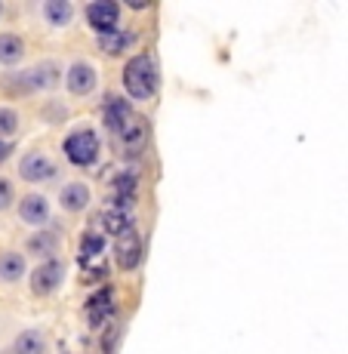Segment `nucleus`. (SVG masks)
<instances>
[{"label":"nucleus","instance_id":"4468645a","mask_svg":"<svg viewBox=\"0 0 348 354\" xmlns=\"http://www.w3.org/2000/svg\"><path fill=\"white\" fill-rule=\"evenodd\" d=\"M16 213H19V222H25V225H31V228H46V222H50V201H46L44 194H25V197H19V203H16Z\"/></svg>","mask_w":348,"mask_h":354},{"label":"nucleus","instance_id":"393cba45","mask_svg":"<svg viewBox=\"0 0 348 354\" xmlns=\"http://www.w3.org/2000/svg\"><path fill=\"white\" fill-rule=\"evenodd\" d=\"M120 336V324H111L108 330H102V348H105L108 354H114V342H118Z\"/></svg>","mask_w":348,"mask_h":354},{"label":"nucleus","instance_id":"9d476101","mask_svg":"<svg viewBox=\"0 0 348 354\" xmlns=\"http://www.w3.org/2000/svg\"><path fill=\"white\" fill-rule=\"evenodd\" d=\"M95 86H99V71L86 62V59H77V62L68 65L65 71V90L71 93L74 99H84V96H93Z\"/></svg>","mask_w":348,"mask_h":354},{"label":"nucleus","instance_id":"9b49d317","mask_svg":"<svg viewBox=\"0 0 348 354\" xmlns=\"http://www.w3.org/2000/svg\"><path fill=\"white\" fill-rule=\"evenodd\" d=\"M148 136H152V127H148L145 118H136L124 133L118 136V145H120V158L124 160H136L145 154L148 148Z\"/></svg>","mask_w":348,"mask_h":354},{"label":"nucleus","instance_id":"7ed1b4c3","mask_svg":"<svg viewBox=\"0 0 348 354\" xmlns=\"http://www.w3.org/2000/svg\"><path fill=\"white\" fill-rule=\"evenodd\" d=\"M62 158L77 169H93L102 160V139L90 124H77L65 133Z\"/></svg>","mask_w":348,"mask_h":354},{"label":"nucleus","instance_id":"f8f14e48","mask_svg":"<svg viewBox=\"0 0 348 354\" xmlns=\"http://www.w3.org/2000/svg\"><path fill=\"white\" fill-rule=\"evenodd\" d=\"M145 259V243H142L139 231H127L124 237L114 241V262L120 271H136Z\"/></svg>","mask_w":348,"mask_h":354},{"label":"nucleus","instance_id":"412c9836","mask_svg":"<svg viewBox=\"0 0 348 354\" xmlns=\"http://www.w3.org/2000/svg\"><path fill=\"white\" fill-rule=\"evenodd\" d=\"M28 271V259L25 253H16V250H6L0 253V283H19Z\"/></svg>","mask_w":348,"mask_h":354},{"label":"nucleus","instance_id":"ddd939ff","mask_svg":"<svg viewBox=\"0 0 348 354\" xmlns=\"http://www.w3.org/2000/svg\"><path fill=\"white\" fill-rule=\"evenodd\" d=\"M99 231L102 234H111L114 241L124 237L127 231H136V219H133V209L124 207H114V203H102V213H99Z\"/></svg>","mask_w":348,"mask_h":354},{"label":"nucleus","instance_id":"423d86ee","mask_svg":"<svg viewBox=\"0 0 348 354\" xmlns=\"http://www.w3.org/2000/svg\"><path fill=\"white\" fill-rule=\"evenodd\" d=\"M136 118H139V114L133 111V99L120 96V93H105V99H102V127H105L108 133L120 136Z\"/></svg>","mask_w":348,"mask_h":354},{"label":"nucleus","instance_id":"4be33fe9","mask_svg":"<svg viewBox=\"0 0 348 354\" xmlns=\"http://www.w3.org/2000/svg\"><path fill=\"white\" fill-rule=\"evenodd\" d=\"M40 16H44V22L50 25V28H68L74 19V6L68 3V0H46V3L40 6Z\"/></svg>","mask_w":348,"mask_h":354},{"label":"nucleus","instance_id":"bb28decb","mask_svg":"<svg viewBox=\"0 0 348 354\" xmlns=\"http://www.w3.org/2000/svg\"><path fill=\"white\" fill-rule=\"evenodd\" d=\"M124 6H129V10H136V12H142V10H148L152 3H145V0H133V3H124Z\"/></svg>","mask_w":348,"mask_h":354},{"label":"nucleus","instance_id":"f03ea898","mask_svg":"<svg viewBox=\"0 0 348 354\" xmlns=\"http://www.w3.org/2000/svg\"><path fill=\"white\" fill-rule=\"evenodd\" d=\"M120 84H124L127 99L133 102H152L158 96V86H161V74L158 65L148 53H136L124 62V71H120Z\"/></svg>","mask_w":348,"mask_h":354},{"label":"nucleus","instance_id":"a878e982","mask_svg":"<svg viewBox=\"0 0 348 354\" xmlns=\"http://www.w3.org/2000/svg\"><path fill=\"white\" fill-rule=\"evenodd\" d=\"M10 154H12V145H10L6 139H0V163L10 160Z\"/></svg>","mask_w":348,"mask_h":354},{"label":"nucleus","instance_id":"0eeeda50","mask_svg":"<svg viewBox=\"0 0 348 354\" xmlns=\"http://www.w3.org/2000/svg\"><path fill=\"white\" fill-rule=\"evenodd\" d=\"M84 19L95 37L118 34L120 31V3H114V0H93V3L84 6Z\"/></svg>","mask_w":348,"mask_h":354},{"label":"nucleus","instance_id":"39448f33","mask_svg":"<svg viewBox=\"0 0 348 354\" xmlns=\"http://www.w3.org/2000/svg\"><path fill=\"white\" fill-rule=\"evenodd\" d=\"M65 262L62 259H46V262H37V268L28 274V287L31 292L37 299H46V296H53V292H59L62 290V283H65Z\"/></svg>","mask_w":348,"mask_h":354},{"label":"nucleus","instance_id":"cd10ccee","mask_svg":"<svg viewBox=\"0 0 348 354\" xmlns=\"http://www.w3.org/2000/svg\"><path fill=\"white\" fill-rule=\"evenodd\" d=\"M0 19H3V3H0Z\"/></svg>","mask_w":348,"mask_h":354},{"label":"nucleus","instance_id":"f3484780","mask_svg":"<svg viewBox=\"0 0 348 354\" xmlns=\"http://www.w3.org/2000/svg\"><path fill=\"white\" fill-rule=\"evenodd\" d=\"M90 203H93V192H90L86 182H65L62 192H59V207H62L65 213H71V216L84 213Z\"/></svg>","mask_w":348,"mask_h":354},{"label":"nucleus","instance_id":"20e7f679","mask_svg":"<svg viewBox=\"0 0 348 354\" xmlns=\"http://www.w3.org/2000/svg\"><path fill=\"white\" fill-rule=\"evenodd\" d=\"M84 311H86V324L93 330H108L111 324H118V292H114L111 283H102L99 290L90 292V299L84 302Z\"/></svg>","mask_w":348,"mask_h":354},{"label":"nucleus","instance_id":"1a4fd4ad","mask_svg":"<svg viewBox=\"0 0 348 354\" xmlns=\"http://www.w3.org/2000/svg\"><path fill=\"white\" fill-rule=\"evenodd\" d=\"M136 201H139V173H136V169H120V173H114L111 185H108L105 203L133 209Z\"/></svg>","mask_w":348,"mask_h":354},{"label":"nucleus","instance_id":"2eb2a0df","mask_svg":"<svg viewBox=\"0 0 348 354\" xmlns=\"http://www.w3.org/2000/svg\"><path fill=\"white\" fill-rule=\"evenodd\" d=\"M105 234H102L99 228H86L84 234H80L77 241V265L84 271L95 268V265H102V256H105Z\"/></svg>","mask_w":348,"mask_h":354},{"label":"nucleus","instance_id":"5701e85b","mask_svg":"<svg viewBox=\"0 0 348 354\" xmlns=\"http://www.w3.org/2000/svg\"><path fill=\"white\" fill-rule=\"evenodd\" d=\"M19 124H22V118H19V111H16V108H10V105H0V139H6V142H10L12 136L19 133Z\"/></svg>","mask_w":348,"mask_h":354},{"label":"nucleus","instance_id":"6ab92c4d","mask_svg":"<svg viewBox=\"0 0 348 354\" xmlns=\"http://www.w3.org/2000/svg\"><path fill=\"white\" fill-rule=\"evenodd\" d=\"M136 31H129V28H120L118 34H108V37H95V44H99V50H102V56H108V59H118V56H124V53H129L136 46Z\"/></svg>","mask_w":348,"mask_h":354},{"label":"nucleus","instance_id":"a211bd4d","mask_svg":"<svg viewBox=\"0 0 348 354\" xmlns=\"http://www.w3.org/2000/svg\"><path fill=\"white\" fill-rule=\"evenodd\" d=\"M25 37L16 31H0V65L3 68H16L25 59Z\"/></svg>","mask_w":348,"mask_h":354},{"label":"nucleus","instance_id":"aec40b11","mask_svg":"<svg viewBox=\"0 0 348 354\" xmlns=\"http://www.w3.org/2000/svg\"><path fill=\"white\" fill-rule=\"evenodd\" d=\"M50 348V342H46V333L37 330V326H28V330H22L16 339H12V354H46Z\"/></svg>","mask_w":348,"mask_h":354},{"label":"nucleus","instance_id":"b1692460","mask_svg":"<svg viewBox=\"0 0 348 354\" xmlns=\"http://www.w3.org/2000/svg\"><path fill=\"white\" fill-rule=\"evenodd\" d=\"M12 203H16V185L6 176H0V213L12 209Z\"/></svg>","mask_w":348,"mask_h":354},{"label":"nucleus","instance_id":"dca6fc26","mask_svg":"<svg viewBox=\"0 0 348 354\" xmlns=\"http://www.w3.org/2000/svg\"><path fill=\"white\" fill-rule=\"evenodd\" d=\"M59 247H62V234H59L56 228H40L25 241V256H34V259H40V262H46V259H56Z\"/></svg>","mask_w":348,"mask_h":354},{"label":"nucleus","instance_id":"f257e3e1","mask_svg":"<svg viewBox=\"0 0 348 354\" xmlns=\"http://www.w3.org/2000/svg\"><path fill=\"white\" fill-rule=\"evenodd\" d=\"M65 80L59 62H37L25 71H10L3 74L0 86L6 96H34V93H50Z\"/></svg>","mask_w":348,"mask_h":354},{"label":"nucleus","instance_id":"6e6552de","mask_svg":"<svg viewBox=\"0 0 348 354\" xmlns=\"http://www.w3.org/2000/svg\"><path fill=\"white\" fill-rule=\"evenodd\" d=\"M56 176H59L56 160L44 151H28L19 160V179L28 182V185H44V182H53Z\"/></svg>","mask_w":348,"mask_h":354}]
</instances>
